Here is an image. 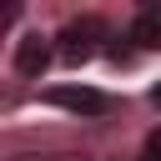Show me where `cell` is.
Wrapping results in <instances>:
<instances>
[{
  "label": "cell",
  "mask_w": 161,
  "mask_h": 161,
  "mask_svg": "<svg viewBox=\"0 0 161 161\" xmlns=\"http://www.w3.org/2000/svg\"><path fill=\"white\" fill-rule=\"evenodd\" d=\"M151 101H156V106H161V86H156V91H151Z\"/></svg>",
  "instance_id": "obj_6"
},
{
  "label": "cell",
  "mask_w": 161,
  "mask_h": 161,
  "mask_svg": "<svg viewBox=\"0 0 161 161\" xmlns=\"http://www.w3.org/2000/svg\"><path fill=\"white\" fill-rule=\"evenodd\" d=\"M141 161H161V126L146 136V151H141Z\"/></svg>",
  "instance_id": "obj_5"
},
{
  "label": "cell",
  "mask_w": 161,
  "mask_h": 161,
  "mask_svg": "<svg viewBox=\"0 0 161 161\" xmlns=\"http://www.w3.org/2000/svg\"><path fill=\"white\" fill-rule=\"evenodd\" d=\"M45 101L60 106V111H75V116H106L111 111V101L91 86H55V91H45Z\"/></svg>",
  "instance_id": "obj_2"
},
{
  "label": "cell",
  "mask_w": 161,
  "mask_h": 161,
  "mask_svg": "<svg viewBox=\"0 0 161 161\" xmlns=\"http://www.w3.org/2000/svg\"><path fill=\"white\" fill-rule=\"evenodd\" d=\"M45 65H50V40H45V35H20V40H15V70H20L25 80H40Z\"/></svg>",
  "instance_id": "obj_3"
},
{
  "label": "cell",
  "mask_w": 161,
  "mask_h": 161,
  "mask_svg": "<svg viewBox=\"0 0 161 161\" xmlns=\"http://www.w3.org/2000/svg\"><path fill=\"white\" fill-rule=\"evenodd\" d=\"M106 35V25L96 20V15H80V20H70L65 30H60V60H70V65H80V60H91L96 55V40Z\"/></svg>",
  "instance_id": "obj_1"
},
{
  "label": "cell",
  "mask_w": 161,
  "mask_h": 161,
  "mask_svg": "<svg viewBox=\"0 0 161 161\" xmlns=\"http://www.w3.org/2000/svg\"><path fill=\"white\" fill-rule=\"evenodd\" d=\"M131 40L141 50H161V10H141L131 20Z\"/></svg>",
  "instance_id": "obj_4"
}]
</instances>
